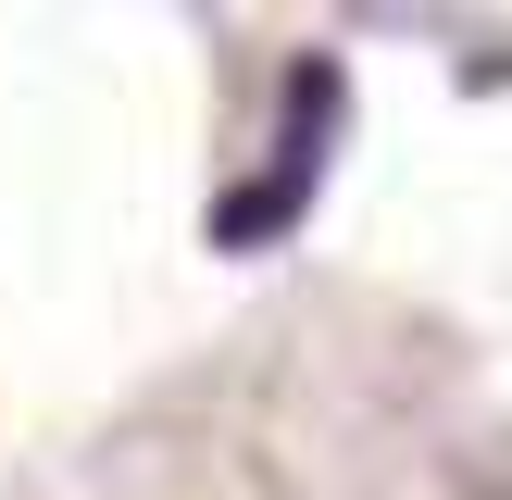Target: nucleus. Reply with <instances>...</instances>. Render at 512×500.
I'll return each mask as SVG.
<instances>
[{
	"mask_svg": "<svg viewBox=\"0 0 512 500\" xmlns=\"http://www.w3.org/2000/svg\"><path fill=\"white\" fill-rule=\"evenodd\" d=\"M325 163H338V63H325V50H300V63H288V100H275V150L225 188L213 250H263V238H288L300 200L325 188Z\"/></svg>",
	"mask_w": 512,
	"mask_h": 500,
	"instance_id": "f257e3e1",
	"label": "nucleus"
}]
</instances>
